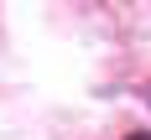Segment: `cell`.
<instances>
[{"label": "cell", "mask_w": 151, "mask_h": 140, "mask_svg": "<svg viewBox=\"0 0 151 140\" xmlns=\"http://www.w3.org/2000/svg\"><path fill=\"white\" fill-rule=\"evenodd\" d=\"M130 140H151V135H130Z\"/></svg>", "instance_id": "6da1fadb"}, {"label": "cell", "mask_w": 151, "mask_h": 140, "mask_svg": "<svg viewBox=\"0 0 151 140\" xmlns=\"http://www.w3.org/2000/svg\"><path fill=\"white\" fill-rule=\"evenodd\" d=\"M146 99H151V93H146Z\"/></svg>", "instance_id": "7a4b0ae2"}]
</instances>
